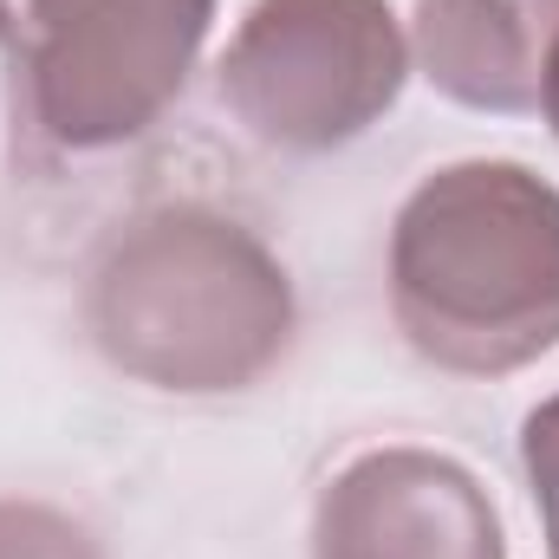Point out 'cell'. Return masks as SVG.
<instances>
[{
	"instance_id": "5",
	"label": "cell",
	"mask_w": 559,
	"mask_h": 559,
	"mask_svg": "<svg viewBox=\"0 0 559 559\" xmlns=\"http://www.w3.org/2000/svg\"><path fill=\"white\" fill-rule=\"evenodd\" d=\"M312 559H508L495 495L417 442L352 455L312 508Z\"/></svg>"
},
{
	"instance_id": "8",
	"label": "cell",
	"mask_w": 559,
	"mask_h": 559,
	"mask_svg": "<svg viewBox=\"0 0 559 559\" xmlns=\"http://www.w3.org/2000/svg\"><path fill=\"white\" fill-rule=\"evenodd\" d=\"M521 468L540 508V534H547V559H559V391L521 423Z\"/></svg>"
},
{
	"instance_id": "6",
	"label": "cell",
	"mask_w": 559,
	"mask_h": 559,
	"mask_svg": "<svg viewBox=\"0 0 559 559\" xmlns=\"http://www.w3.org/2000/svg\"><path fill=\"white\" fill-rule=\"evenodd\" d=\"M559 0H417L411 59L462 111L527 118L547 92Z\"/></svg>"
},
{
	"instance_id": "4",
	"label": "cell",
	"mask_w": 559,
	"mask_h": 559,
	"mask_svg": "<svg viewBox=\"0 0 559 559\" xmlns=\"http://www.w3.org/2000/svg\"><path fill=\"white\" fill-rule=\"evenodd\" d=\"M404 79L411 39L391 0H254L215 66L235 124L299 156L365 138Z\"/></svg>"
},
{
	"instance_id": "1",
	"label": "cell",
	"mask_w": 559,
	"mask_h": 559,
	"mask_svg": "<svg viewBox=\"0 0 559 559\" xmlns=\"http://www.w3.org/2000/svg\"><path fill=\"white\" fill-rule=\"evenodd\" d=\"M391 319L423 365L508 378L559 345V189L508 156L423 176L391 228Z\"/></svg>"
},
{
	"instance_id": "2",
	"label": "cell",
	"mask_w": 559,
	"mask_h": 559,
	"mask_svg": "<svg viewBox=\"0 0 559 559\" xmlns=\"http://www.w3.org/2000/svg\"><path fill=\"white\" fill-rule=\"evenodd\" d=\"M85 319L124 378L176 397H222L267 378L293 345V280L241 222L156 209L98 254Z\"/></svg>"
},
{
	"instance_id": "7",
	"label": "cell",
	"mask_w": 559,
	"mask_h": 559,
	"mask_svg": "<svg viewBox=\"0 0 559 559\" xmlns=\"http://www.w3.org/2000/svg\"><path fill=\"white\" fill-rule=\"evenodd\" d=\"M0 559H105V554L72 514H59L46 501H0Z\"/></svg>"
},
{
	"instance_id": "3",
	"label": "cell",
	"mask_w": 559,
	"mask_h": 559,
	"mask_svg": "<svg viewBox=\"0 0 559 559\" xmlns=\"http://www.w3.org/2000/svg\"><path fill=\"white\" fill-rule=\"evenodd\" d=\"M215 0H0V52L59 150L143 138L189 85Z\"/></svg>"
},
{
	"instance_id": "9",
	"label": "cell",
	"mask_w": 559,
	"mask_h": 559,
	"mask_svg": "<svg viewBox=\"0 0 559 559\" xmlns=\"http://www.w3.org/2000/svg\"><path fill=\"white\" fill-rule=\"evenodd\" d=\"M540 111H547V124H554V138H559V39H554V59H547V92H540Z\"/></svg>"
}]
</instances>
